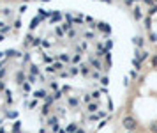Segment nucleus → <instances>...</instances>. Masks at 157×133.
<instances>
[{
  "mask_svg": "<svg viewBox=\"0 0 157 133\" xmlns=\"http://www.w3.org/2000/svg\"><path fill=\"white\" fill-rule=\"evenodd\" d=\"M48 124L51 126V130H53V131H58V119H57V117H51V119L48 121Z\"/></svg>",
  "mask_w": 157,
  "mask_h": 133,
  "instance_id": "2",
  "label": "nucleus"
},
{
  "mask_svg": "<svg viewBox=\"0 0 157 133\" xmlns=\"http://www.w3.org/2000/svg\"><path fill=\"white\" fill-rule=\"evenodd\" d=\"M34 98H35V99H44V98H46V90H35V92H34Z\"/></svg>",
  "mask_w": 157,
  "mask_h": 133,
  "instance_id": "3",
  "label": "nucleus"
},
{
  "mask_svg": "<svg viewBox=\"0 0 157 133\" xmlns=\"http://www.w3.org/2000/svg\"><path fill=\"white\" fill-rule=\"evenodd\" d=\"M143 2H146V4H154V0H143Z\"/></svg>",
  "mask_w": 157,
  "mask_h": 133,
  "instance_id": "16",
  "label": "nucleus"
},
{
  "mask_svg": "<svg viewBox=\"0 0 157 133\" xmlns=\"http://www.w3.org/2000/svg\"><path fill=\"white\" fill-rule=\"evenodd\" d=\"M62 68H64V66H62L60 62H57V64H53V66L49 68V71H58V69H62Z\"/></svg>",
  "mask_w": 157,
  "mask_h": 133,
  "instance_id": "6",
  "label": "nucleus"
},
{
  "mask_svg": "<svg viewBox=\"0 0 157 133\" xmlns=\"http://www.w3.org/2000/svg\"><path fill=\"white\" fill-rule=\"evenodd\" d=\"M43 2H49V0H43Z\"/></svg>",
  "mask_w": 157,
  "mask_h": 133,
  "instance_id": "18",
  "label": "nucleus"
},
{
  "mask_svg": "<svg viewBox=\"0 0 157 133\" xmlns=\"http://www.w3.org/2000/svg\"><path fill=\"white\" fill-rule=\"evenodd\" d=\"M146 57H148V52H141V53H138V60H140V62H143Z\"/></svg>",
  "mask_w": 157,
  "mask_h": 133,
  "instance_id": "4",
  "label": "nucleus"
},
{
  "mask_svg": "<svg viewBox=\"0 0 157 133\" xmlns=\"http://www.w3.org/2000/svg\"><path fill=\"white\" fill-rule=\"evenodd\" d=\"M88 112H97V105L96 103H90L88 105Z\"/></svg>",
  "mask_w": 157,
  "mask_h": 133,
  "instance_id": "7",
  "label": "nucleus"
},
{
  "mask_svg": "<svg viewBox=\"0 0 157 133\" xmlns=\"http://www.w3.org/2000/svg\"><path fill=\"white\" fill-rule=\"evenodd\" d=\"M69 103H71L72 107H76V105H78V99H76V98H71V99H69Z\"/></svg>",
  "mask_w": 157,
  "mask_h": 133,
  "instance_id": "11",
  "label": "nucleus"
},
{
  "mask_svg": "<svg viewBox=\"0 0 157 133\" xmlns=\"http://www.w3.org/2000/svg\"><path fill=\"white\" fill-rule=\"evenodd\" d=\"M76 128H78V124H71V126H67V133H72V131H76Z\"/></svg>",
  "mask_w": 157,
  "mask_h": 133,
  "instance_id": "8",
  "label": "nucleus"
},
{
  "mask_svg": "<svg viewBox=\"0 0 157 133\" xmlns=\"http://www.w3.org/2000/svg\"><path fill=\"white\" fill-rule=\"evenodd\" d=\"M154 13H157V5H152L150 7V14H154Z\"/></svg>",
  "mask_w": 157,
  "mask_h": 133,
  "instance_id": "15",
  "label": "nucleus"
},
{
  "mask_svg": "<svg viewBox=\"0 0 157 133\" xmlns=\"http://www.w3.org/2000/svg\"><path fill=\"white\" fill-rule=\"evenodd\" d=\"M150 131H152V133H157V122H154V124H150Z\"/></svg>",
  "mask_w": 157,
  "mask_h": 133,
  "instance_id": "9",
  "label": "nucleus"
},
{
  "mask_svg": "<svg viewBox=\"0 0 157 133\" xmlns=\"http://www.w3.org/2000/svg\"><path fill=\"white\" fill-rule=\"evenodd\" d=\"M127 133H132V131H127Z\"/></svg>",
  "mask_w": 157,
  "mask_h": 133,
  "instance_id": "21",
  "label": "nucleus"
},
{
  "mask_svg": "<svg viewBox=\"0 0 157 133\" xmlns=\"http://www.w3.org/2000/svg\"><path fill=\"white\" fill-rule=\"evenodd\" d=\"M154 2H155V4H157V0H154Z\"/></svg>",
  "mask_w": 157,
  "mask_h": 133,
  "instance_id": "20",
  "label": "nucleus"
},
{
  "mask_svg": "<svg viewBox=\"0 0 157 133\" xmlns=\"http://www.w3.org/2000/svg\"><path fill=\"white\" fill-rule=\"evenodd\" d=\"M83 101H85V103H88V105H90V94H85V98H83Z\"/></svg>",
  "mask_w": 157,
  "mask_h": 133,
  "instance_id": "14",
  "label": "nucleus"
},
{
  "mask_svg": "<svg viewBox=\"0 0 157 133\" xmlns=\"http://www.w3.org/2000/svg\"><path fill=\"white\" fill-rule=\"evenodd\" d=\"M122 126L127 130V131H134L136 126H138V122H136V119H134L132 115H124V119H122Z\"/></svg>",
  "mask_w": 157,
  "mask_h": 133,
  "instance_id": "1",
  "label": "nucleus"
},
{
  "mask_svg": "<svg viewBox=\"0 0 157 133\" xmlns=\"http://www.w3.org/2000/svg\"><path fill=\"white\" fill-rule=\"evenodd\" d=\"M150 62H152V66H154V68H157V55H155V57H152Z\"/></svg>",
  "mask_w": 157,
  "mask_h": 133,
  "instance_id": "13",
  "label": "nucleus"
},
{
  "mask_svg": "<svg viewBox=\"0 0 157 133\" xmlns=\"http://www.w3.org/2000/svg\"><path fill=\"white\" fill-rule=\"evenodd\" d=\"M150 41H152V43H157V34H150Z\"/></svg>",
  "mask_w": 157,
  "mask_h": 133,
  "instance_id": "12",
  "label": "nucleus"
},
{
  "mask_svg": "<svg viewBox=\"0 0 157 133\" xmlns=\"http://www.w3.org/2000/svg\"><path fill=\"white\" fill-rule=\"evenodd\" d=\"M2 53H4V52H0V57H2Z\"/></svg>",
  "mask_w": 157,
  "mask_h": 133,
  "instance_id": "19",
  "label": "nucleus"
},
{
  "mask_svg": "<svg viewBox=\"0 0 157 133\" xmlns=\"http://www.w3.org/2000/svg\"><path fill=\"white\" fill-rule=\"evenodd\" d=\"M2 41H4V36H2V34H0V43H2Z\"/></svg>",
  "mask_w": 157,
  "mask_h": 133,
  "instance_id": "17",
  "label": "nucleus"
},
{
  "mask_svg": "<svg viewBox=\"0 0 157 133\" xmlns=\"http://www.w3.org/2000/svg\"><path fill=\"white\" fill-rule=\"evenodd\" d=\"M134 45L141 48V46H143V37H134Z\"/></svg>",
  "mask_w": 157,
  "mask_h": 133,
  "instance_id": "5",
  "label": "nucleus"
},
{
  "mask_svg": "<svg viewBox=\"0 0 157 133\" xmlns=\"http://www.w3.org/2000/svg\"><path fill=\"white\" fill-rule=\"evenodd\" d=\"M132 64L136 66V69H140V68H141V62H140V60H138V59H136V60H132Z\"/></svg>",
  "mask_w": 157,
  "mask_h": 133,
  "instance_id": "10",
  "label": "nucleus"
}]
</instances>
